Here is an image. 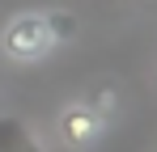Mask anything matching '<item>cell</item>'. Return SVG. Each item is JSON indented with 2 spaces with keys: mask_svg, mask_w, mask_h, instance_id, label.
Masks as SVG:
<instances>
[{
  "mask_svg": "<svg viewBox=\"0 0 157 152\" xmlns=\"http://www.w3.org/2000/svg\"><path fill=\"white\" fill-rule=\"evenodd\" d=\"M47 25H51V38H55V42H64V38L77 34V17H72V13H47Z\"/></svg>",
  "mask_w": 157,
  "mask_h": 152,
  "instance_id": "obj_4",
  "label": "cell"
},
{
  "mask_svg": "<svg viewBox=\"0 0 157 152\" xmlns=\"http://www.w3.org/2000/svg\"><path fill=\"white\" fill-rule=\"evenodd\" d=\"M0 152H43L21 118H0Z\"/></svg>",
  "mask_w": 157,
  "mask_h": 152,
  "instance_id": "obj_3",
  "label": "cell"
},
{
  "mask_svg": "<svg viewBox=\"0 0 157 152\" xmlns=\"http://www.w3.org/2000/svg\"><path fill=\"white\" fill-rule=\"evenodd\" d=\"M102 131H106V114L94 110L89 101H77V106H68L59 114V139L68 148H89Z\"/></svg>",
  "mask_w": 157,
  "mask_h": 152,
  "instance_id": "obj_2",
  "label": "cell"
},
{
  "mask_svg": "<svg viewBox=\"0 0 157 152\" xmlns=\"http://www.w3.org/2000/svg\"><path fill=\"white\" fill-rule=\"evenodd\" d=\"M51 47H55V38H51V25H47V13H21L0 34V51L13 63H38Z\"/></svg>",
  "mask_w": 157,
  "mask_h": 152,
  "instance_id": "obj_1",
  "label": "cell"
}]
</instances>
